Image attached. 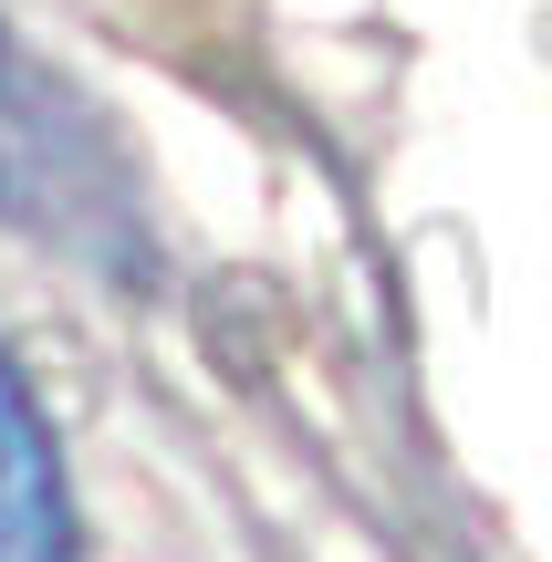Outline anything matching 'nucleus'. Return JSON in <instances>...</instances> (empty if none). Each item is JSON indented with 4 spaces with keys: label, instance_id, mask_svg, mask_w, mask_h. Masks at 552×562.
Instances as JSON below:
<instances>
[{
    "label": "nucleus",
    "instance_id": "obj_1",
    "mask_svg": "<svg viewBox=\"0 0 552 562\" xmlns=\"http://www.w3.org/2000/svg\"><path fill=\"white\" fill-rule=\"evenodd\" d=\"M0 562H83L53 427H42L32 385L11 375V355H0Z\"/></svg>",
    "mask_w": 552,
    "mask_h": 562
},
{
    "label": "nucleus",
    "instance_id": "obj_2",
    "mask_svg": "<svg viewBox=\"0 0 552 562\" xmlns=\"http://www.w3.org/2000/svg\"><path fill=\"white\" fill-rule=\"evenodd\" d=\"M0 94H11V53H0Z\"/></svg>",
    "mask_w": 552,
    "mask_h": 562
}]
</instances>
